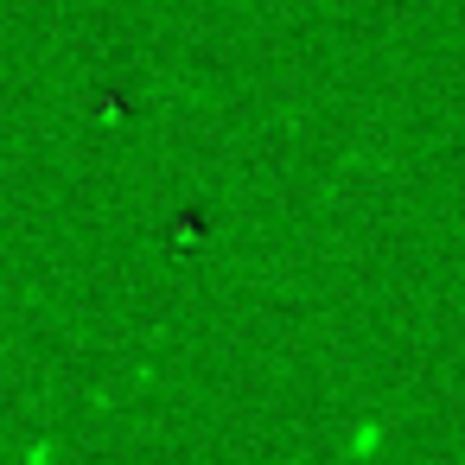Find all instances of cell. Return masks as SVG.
I'll return each instance as SVG.
<instances>
[{
  "label": "cell",
  "instance_id": "6da1fadb",
  "mask_svg": "<svg viewBox=\"0 0 465 465\" xmlns=\"http://www.w3.org/2000/svg\"><path fill=\"white\" fill-rule=\"evenodd\" d=\"M382 440H389V427H382V420H363V427L344 440V452H351V459H363V452H382Z\"/></svg>",
  "mask_w": 465,
  "mask_h": 465
}]
</instances>
